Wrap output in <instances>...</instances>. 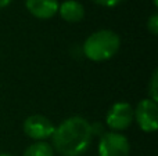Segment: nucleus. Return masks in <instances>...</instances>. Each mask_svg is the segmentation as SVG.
Segmentation results:
<instances>
[{
  "mask_svg": "<svg viewBox=\"0 0 158 156\" xmlns=\"http://www.w3.org/2000/svg\"><path fill=\"white\" fill-rule=\"evenodd\" d=\"M93 127L83 118L74 116L64 120L54 130L53 145L63 156H81L89 148Z\"/></svg>",
  "mask_w": 158,
  "mask_h": 156,
  "instance_id": "obj_1",
  "label": "nucleus"
},
{
  "mask_svg": "<svg viewBox=\"0 0 158 156\" xmlns=\"http://www.w3.org/2000/svg\"><path fill=\"white\" fill-rule=\"evenodd\" d=\"M119 37L112 30H98L86 39L83 53L92 61H106L112 58L119 49Z\"/></svg>",
  "mask_w": 158,
  "mask_h": 156,
  "instance_id": "obj_2",
  "label": "nucleus"
},
{
  "mask_svg": "<svg viewBox=\"0 0 158 156\" xmlns=\"http://www.w3.org/2000/svg\"><path fill=\"white\" fill-rule=\"evenodd\" d=\"M98 156H129V142L119 133H106L98 144Z\"/></svg>",
  "mask_w": 158,
  "mask_h": 156,
  "instance_id": "obj_3",
  "label": "nucleus"
},
{
  "mask_svg": "<svg viewBox=\"0 0 158 156\" xmlns=\"http://www.w3.org/2000/svg\"><path fill=\"white\" fill-rule=\"evenodd\" d=\"M135 118L139 124V127L143 131H156L158 127V107L157 102L153 99H143L139 102L136 111H135Z\"/></svg>",
  "mask_w": 158,
  "mask_h": 156,
  "instance_id": "obj_4",
  "label": "nucleus"
},
{
  "mask_svg": "<svg viewBox=\"0 0 158 156\" xmlns=\"http://www.w3.org/2000/svg\"><path fill=\"white\" fill-rule=\"evenodd\" d=\"M135 119V111L128 102H117L110 108L107 113V124L112 130H125L131 126Z\"/></svg>",
  "mask_w": 158,
  "mask_h": 156,
  "instance_id": "obj_5",
  "label": "nucleus"
},
{
  "mask_svg": "<svg viewBox=\"0 0 158 156\" xmlns=\"http://www.w3.org/2000/svg\"><path fill=\"white\" fill-rule=\"evenodd\" d=\"M56 127L47 118L42 115L29 116L24 122V131L28 137L33 140H44L53 135Z\"/></svg>",
  "mask_w": 158,
  "mask_h": 156,
  "instance_id": "obj_6",
  "label": "nucleus"
},
{
  "mask_svg": "<svg viewBox=\"0 0 158 156\" xmlns=\"http://www.w3.org/2000/svg\"><path fill=\"white\" fill-rule=\"evenodd\" d=\"M27 8L33 17L40 19L52 18L58 11L57 0H27Z\"/></svg>",
  "mask_w": 158,
  "mask_h": 156,
  "instance_id": "obj_7",
  "label": "nucleus"
},
{
  "mask_svg": "<svg viewBox=\"0 0 158 156\" xmlns=\"http://www.w3.org/2000/svg\"><path fill=\"white\" fill-rule=\"evenodd\" d=\"M60 15L68 22H79L85 15L83 6L75 0H67L60 6Z\"/></svg>",
  "mask_w": 158,
  "mask_h": 156,
  "instance_id": "obj_8",
  "label": "nucleus"
},
{
  "mask_svg": "<svg viewBox=\"0 0 158 156\" xmlns=\"http://www.w3.org/2000/svg\"><path fill=\"white\" fill-rule=\"evenodd\" d=\"M24 156H53V148L47 142H36L24 152Z\"/></svg>",
  "mask_w": 158,
  "mask_h": 156,
  "instance_id": "obj_9",
  "label": "nucleus"
},
{
  "mask_svg": "<svg viewBox=\"0 0 158 156\" xmlns=\"http://www.w3.org/2000/svg\"><path fill=\"white\" fill-rule=\"evenodd\" d=\"M147 29L150 30L153 35H157V33H158V15H157V14H154V15L148 19Z\"/></svg>",
  "mask_w": 158,
  "mask_h": 156,
  "instance_id": "obj_10",
  "label": "nucleus"
},
{
  "mask_svg": "<svg viewBox=\"0 0 158 156\" xmlns=\"http://www.w3.org/2000/svg\"><path fill=\"white\" fill-rule=\"evenodd\" d=\"M150 87H151V88H150V96H151L150 99H153V101L157 102V71L154 72L153 77H151Z\"/></svg>",
  "mask_w": 158,
  "mask_h": 156,
  "instance_id": "obj_11",
  "label": "nucleus"
},
{
  "mask_svg": "<svg viewBox=\"0 0 158 156\" xmlns=\"http://www.w3.org/2000/svg\"><path fill=\"white\" fill-rule=\"evenodd\" d=\"M97 4L106 6V7H112V6H117L118 3H121L122 0H94Z\"/></svg>",
  "mask_w": 158,
  "mask_h": 156,
  "instance_id": "obj_12",
  "label": "nucleus"
},
{
  "mask_svg": "<svg viewBox=\"0 0 158 156\" xmlns=\"http://www.w3.org/2000/svg\"><path fill=\"white\" fill-rule=\"evenodd\" d=\"M11 3V0H0V8L6 7V6H8Z\"/></svg>",
  "mask_w": 158,
  "mask_h": 156,
  "instance_id": "obj_13",
  "label": "nucleus"
},
{
  "mask_svg": "<svg viewBox=\"0 0 158 156\" xmlns=\"http://www.w3.org/2000/svg\"><path fill=\"white\" fill-rule=\"evenodd\" d=\"M0 156H13V155H11V154H2Z\"/></svg>",
  "mask_w": 158,
  "mask_h": 156,
  "instance_id": "obj_14",
  "label": "nucleus"
},
{
  "mask_svg": "<svg viewBox=\"0 0 158 156\" xmlns=\"http://www.w3.org/2000/svg\"><path fill=\"white\" fill-rule=\"evenodd\" d=\"M154 4H156V6L158 4V0H154Z\"/></svg>",
  "mask_w": 158,
  "mask_h": 156,
  "instance_id": "obj_15",
  "label": "nucleus"
}]
</instances>
